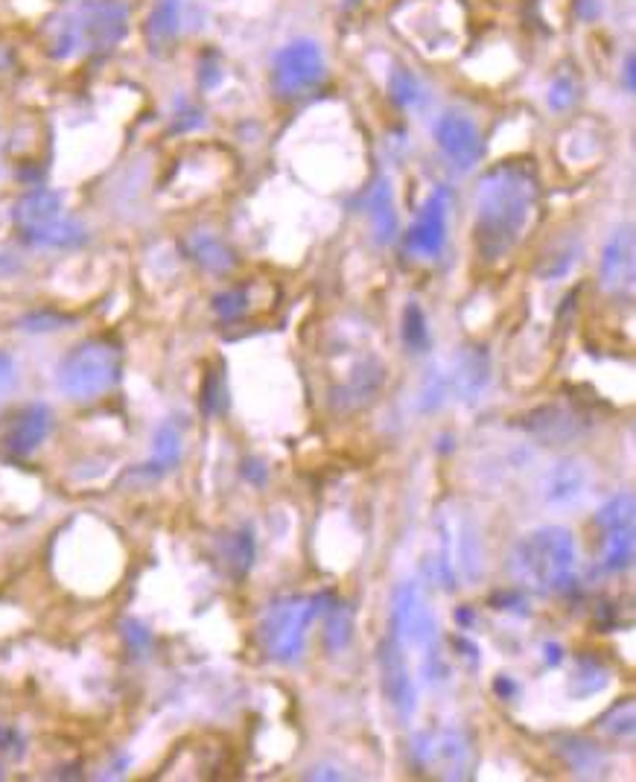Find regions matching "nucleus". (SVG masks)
I'll use <instances>...</instances> for the list:
<instances>
[{
  "instance_id": "ea45409f",
  "label": "nucleus",
  "mask_w": 636,
  "mask_h": 782,
  "mask_svg": "<svg viewBox=\"0 0 636 782\" xmlns=\"http://www.w3.org/2000/svg\"><path fill=\"white\" fill-rule=\"evenodd\" d=\"M307 780H342V774L330 765H316L307 771Z\"/></svg>"
},
{
  "instance_id": "c756f323",
  "label": "nucleus",
  "mask_w": 636,
  "mask_h": 782,
  "mask_svg": "<svg viewBox=\"0 0 636 782\" xmlns=\"http://www.w3.org/2000/svg\"><path fill=\"white\" fill-rule=\"evenodd\" d=\"M245 310H248V293L245 289H229V293H220L213 298V313L222 321H237Z\"/></svg>"
},
{
  "instance_id": "9b49d317",
  "label": "nucleus",
  "mask_w": 636,
  "mask_h": 782,
  "mask_svg": "<svg viewBox=\"0 0 636 782\" xmlns=\"http://www.w3.org/2000/svg\"><path fill=\"white\" fill-rule=\"evenodd\" d=\"M380 686H383L385 698L398 709L400 718H412L415 712V684L409 675L406 648L398 643V636L389 634L380 643Z\"/></svg>"
},
{
  "instance_id": "37998d69",
  "label": "nucleus",
  "mask_w": 636,
  "mask_h": 782,
  "mask_svg": "<svg viewBox=\"0 0 636 782\" xmlns=\"http://www.w3.org/2000/svg\"><path fill=\"white\" fill-rule=\"evenodd\" d=\"M625 88L634 91V56H628V62H625Z\"/></svg>"
},
{
  "instance_id": "ddd939ff",
  "label": "nucleus",
  "mask_w": 636,
  "mask_h": 782,
  "mask_svg": "<svg viewBox=\"0 0 636 782\" xmlns=\"http://www.w3.org/2000/svg\"><path fill=\"white\" fill-rule=\"evenodd\" d=\"M602 286L607 293H630L634 289V234L630 225L613 231L602 254Z\"/></svg>"
},
{
  "instance_id": "f704fd0d",
  "label": "nucleus",
  "mask_w": 636,
  "mask_h": 782,
  "mask_svg": "<svg viewBox=\"0 0 636 782\" xmlns=\"http://www.w3.org/2000/svg\"><path fill=\"white\" fill-rule=\"evenodd\" d=\"M572 266H575V257L570 254V249H563V252H558L555 257H549V261L543 263V270H540V275L552 281V277L566 275V272H570Z\"/></svg>"
},
{
  "instance_id": "9d476101",
  "label": "nucleus",
  "mask_w": 636,
  "mask_h": 782,
  "mask_svg": "<svg viewBox=\"0 0 636 782\" xmlns=\"http://www.w3.org/2000/svg\"><path fill=\"white\" fill-rule=\"evenodd\" d=\"M447 213L449 190L435 188L426 199L424 211L417 213V220L406 231V240H403L406 252L415 257H438L447 245Z\"/></svg>"
},
{
  "instance_id": "7c9ffc66",
  "label": "nucleus",
  "mask_w": 636,
  "mask_h": 782,
  "mask_svg": "<svg viewBox=\"0 0 636 782\" xmlns=\"http://www.w3.org/2000/svg\"><path fill=\"white\" fill-rule=\"evenodd\" d=\"M602 730L604 733L616 736V739L634 736V701L628 698L622 707H613L611 712L602 718Z\"/></svg>"
},
{
  "instance_id": "dca6fc26",
  "label": "nucleus",
  "mask_w": 636,
  "mask_h": 782,
  "mask_svg": "<svg viewBox=\"0 0 636 782\" xmlns=\"http://www.w3.org/2000/svg\"><path fill=\"white\" fill-rule=\"evenodd\" d=\"M522 426L547 441H570L575 438V435H581L587 424H584V418H581L579 412H572V409L543 406L534 409V412L522 421Z\"/></svg>"
},
{
  "instance_id": "58836bf2",
  "label": "nucleus",
  "mask_w": 636,
  "mask_h": 782,
  "mask_svg": "<svg viewBox=\"0 0 636 782\" xmlns=\"http://www.w3.org/2000/svg\"><path fill=\"white\" fill-rule=\"evenodd\" d=\"M65 318L59 316H30L24 321L26 330H56V325H62Z\"/></svg>"
},
{
  "instance_id": "1a4fd4ad",
  "label": "nucleus",
  "mask_w": 636,
  "mask_h": 782,
  "mask_svg": "<svg viewBox=\"0 0 636 782\" xmlns=\"http://www.w3.org/2000/svg\"><path fill=\"white\" fill-rule=\"evenodd\" d=\"M435 144H438L441 156L447 158V163L456 172H470L481 158V131L470 117L449 115L435 120Z\"/></svg>"
},
{
  "instance_id": "423d86ee",
  "label": "nucleus",
  "mask_w": 636,
  "mask_h": 782,
  "mask_svg": "<svg viewBox=\"0 0 636 782\" xmlns=\"http://www.w3.org/2000/svg\"><path fill=\"white\" fill-rule=\"evenodd\" d=\"M318 616L316 595H284L269 604L261 622L263 652L275 663H295L304 654L310 622Z\"/></svg>"
},
{
  "instance_id": "2f4dec72",
  "label": "nucleus",
  "mask_w": 636,
  "mask_h": 782,
  "mask_svg": "<svg viewBox=\"0 0 636 782\" xmlns=\"http://www.w3.org/2000/svg\"><path fill=\"white\" fill-rule=\"evenodd\" d=\"M575 91H579L575 80L570 74H561L552 82V88H549V106L555 108V112H566L575 103Z\"/></svg>"
},
{
  "instance_id": "412c9836",
  "label": "nucleus",
  "mask_w": 636,
  "mask_h": 782,
  "mask_svg": "<svg viewBox=\"0 0 636 782\" xmlns=\"http://www.w3.org/2000/svg\"><path fill=\"white\" fill-rule=\"evenodd\" d=\"M555 750L563 757V762L581 776H593L607 768V759H604L602 748L590 742V739H584V736H563Z\"/></svg>"
},
{
  "instance_id": "39448f33",
  "label": "nucleus",
  "mask_w": 636,
  "mask_h": 782,
  "mask_svg": "<svg viewBox=\"0 0 636 782\" xmlns=\"http://www.w3.org/2000/svg\"><path fill=\"white\" fill-rule=\"evenodd\" d=\"M123 353L108 339H85L59 362V389L74 400H97L120 383Z\"/></svg>"
},
{
  "instance_id": "f3484780",
  "label": "nucleus",
  "mask_w": 636,
  "mask_h": 782,
  "mask_svg": "<svg viewBox=\"0 0 636 782\" xmlns=\"http://www.w3.org/2000/svg\"><path fill=\"white\" fill-rule=\"evenodd\" d=\"M488 357L481 351H465L458 357L453 374H449V389L456 391L462 400H476L481 389L488 385Z\"/></svg>"
},
{
  "instance_id": "a878e982",
  "label": "nucleus",
  "mask_w": 636,
  "mask_h": 782,
  "mask_svg": "<svg viewBox=\"0 0 636 782\" xmlns=\"http://www.w3.org/2000/svg\"><path fill=\"white\" fill-rule=\"evenodd\" d=\"M389 91H392L394 103L403 108H415L426 99L424 85H421L417 76L412 74V71H406V67H394L392 80H389Z\"/></svg>"
},
{
  "instance_id": "473e14b6",
  "label": "nucleus",
  "mask_w": 636,
  "mask_h": 782,
  "mask_svg": "<svg viewBox=\"0 0 636 782\" xmlns=\"http://www.w3.org/2000/svg\"><path fill=\"white\" fill-rule=\"evenodd\" d=\"M225 409V389H222V377L211 374L204 383V412L208 415H220Z\"/></svg>"
},
{
  "instance_id": "20e7f679",
  "label": "nucleus",
  "mask_w": 636,
  "mask_h": 782,
  "mask_svg": "<svg viewBox=\"0 0 636 782\" xmlns=\"http://www.w3.org/2000/svg\"><path fill=\"white\" fill-rule=\"evenodd\" d=\"M392 634L403 648H417L421 652V675L426 684H438L447 675V663L441 657L438 645V625L426 604L424 593L415 581L398 586L392 607Z\"/></svg>"
},
{
  "instance_id": "cd10ccee",
  "label": "nucleus",
  "mask_w": 636,
  "mask_h": 782,
  "mask_svg": "<svg viewBox=\"0 0 636 782\" xmlns=\"http://www.w3.org/2000/svg\"><path fill=\"white\" fill-rule=\"evenodd\" d=\"M403 342L412 353H424L430 348V327H426L424 310L415 302L403 313Z\"/></svg>"
},
{
  "instance_id": "b1692460",
  "label": "nucleus",
  "mask_w": 636,
  "mask_h": 782,
  "mask_svg": "<svg viewBox=\"0 0 636 782\" xmlns=\"http://www.w3.org/2000/svg\"><path fill=\"white\" fill-rule=\"evenodd\" d=\"M24 240L33 245H47V249H76V245L88 240V234H85L80 222L71 220V216H62V220L50 222L44 229L26 234Z\"/></svg>"
},
{
  "instance_id": "72a5a7b5",
  "label": "nucleus",
  "mask_w": 636,
  "mask_h": 782,
  "mask_svg": "<svg viewBox=\"0 0 636 782\" xmlns=\"http://www.w3.org/2000/svg\"><path fill=\"white\" fill-rule=\"evenodd\" d=\"M231 558H234V563H237L240 572H245L248 567H252V561H254L252 531H240L237 538H234V552H231Z\"/></svg>"
},
{
  "instance_id": "a211bd4d",
  "label": "nucleus",
  "mask_w": 636,
  "mask_h": 782,
  "mask_svg": "<svg viewBox=\"0 0 636 782\" xmlns=\"http://www.w3.org/2000/svg\"><path fill=\"white\" fill-rule=\"evenodd\" d=\"M368 216H371V229H374L377 243H394L398 240V231H400V220H398V211H394V199H392V188H389V181H377L374 190H371V196H368Z\"/></svg>"
},
{
  "instance_id": "393cba45",
  "label": "nucleus",
  "mask_w": 636,
  "mask_h": 782,
  "mask_svg": "<svg viewBox=\"0 0 636 782\" xmlns=\"http://www.w3.org/2000/svg\"><path fill=\"white\" fill-rule=\"evenodd\" d=\"M181 458V435L176 426H161L156 435V447H152V462L147 465L149 473H167L179 465Z\"/></svg>"
},
{
  "instance_id": "c9c22d12",
  "label": "nucleus",
  "mask_w": 636,
  "mask_h": 782,
  "mask_svg": "<svg viewBox=\"0 0 636 782\" xmlns=\"http://www.w3.org/2000/svg\"><path fill=\"white\" fill-rule=\"evenodd\" d=\"M12 389H15V362L7 351H0V403L9 398Z\"/></svg>"
},
{
  "instance_id": "7ed1b4c3",
  "label": "nucleus",
  "mask_w": 636,
  "mask_h": 782,
  "mask_svg": "<svg viewBox=\"0 0 636 782\" xmlns=\"http://www.w3.org/2000/svg\"><path fill=\"white\" fill-rule=\"evenodd\" d=\"M129 33V7L123 0H82L65 18H59L50 56L74 59L82 53H108Z\"/></svg>"
},
{
  "instance_id": "5701e85b",
  "label": "nucleus",
  "mask_w": 636,
  "mask_h": 782,
  "mask_svg": "<svg viewBox=\"0 0 636 782\" xmlns=\"http://www.w3.org/2000/svg\"><path fill=\"white\" fill-rule=\"evenodd\" d=\"M607 680H611V672L598 657H593V654L575 657V672L570 677V693L575 698H590V695L602 693Z\"/></svg>"
},
{
  "instance_id": "4468645a",
  "label": "nucleus",
  "mask_w": 636,
  "mask_h": 782,
  "mask_svg": "<svg viewBox=\"0 0 636 782\" xmlns=\"http://www.w3.org/2000/svg\"><path fill=\"white\" fill-rule=\"evenodd\" d=\"M62 216H65V211H62V196L47 188L24 193L15 202V211H12V220H15L21 236L33 234V231L44 229L50 222L62 220Z\"/></svg>"
},
{
  "instance_id": "6e6552de",
  "label": "nucleus",
  "mask_w": 636,
  "mask_h": 782,
  "mask_svg": "<svg viewBox=\"0 0 636 782\" xmlns=\"http://www.w3.org/2000/svg\"><path fill=\"white\" fill-rule=\"evenodd\" d=\"M415 757L417 765L433 771L435 776L444 780H465L474 762V748L462 730H435V733H424L415 739Z\"/></svg>"
},
{
  "instance_id": "f03ea898",
  "label": "nucleus",
  "mask_w": 636,
  "mask_h": 782,
  "mask_svg": "<svg viewBox=\"0 0 636 782\" xmlns=\"http://www.w3.org/2000/svg\"><path fill=\"white\" fill-rule=\"evenodd\" d=\"M515 572L526 586L540 595H563L575 586L579 549L570 529L543 526L529 531L515 547Z\"/></svg>"
},
{
  "instance_id": "4c0bfd02",
  "label": "nucleus",
  "mask_w": 636,
  "mask_h": 782,
  "mask_svg": "<svg viewBox=\"0 0 636 782\" xmlns=\"http://www.w3.org/2000/svg\"><path fill=\"white\" fill-rule=\"evenodd\" d=\"M494 693H497L499 698H506V701H515L517 693H520V686H517L508 675H499L497 680H494Z\"/></svg>"
},
{
  "instance_id": "f257e3e1",
  "label": "nucleus",
  "mask_w": 636,
  "mask_h": 782,
  "mask_svg": "<svg viewBox=\"0 0 636 782\" xmlns=\"http://www.w3.org/2000/svg\"><path fill=\"white\" fill-rule=\"evenodd\" d=\"M540 188L526 161H508L479 179L474 204V245L481 261H502L529 229Z\"/></svg>"
},
{
  "instance_id": "4be33fe9",
  "label": "nucleus",
  "mask_w": 636,
  "mask_h": 782,
  "mask_svg": "<svg viewBox=\"0 0 636 782\" xmlns=\"http://www.w3.org/2000/svg\"><path fill=\"white\" fill-rule=\"evenodd\" d=\"M188 252L190 257L202 266V270L213 272V275H225V272L234 270V252H231L229 245L222 243L220 236L213 234H204V231H199V234H190L188 240Z\"/></svg>"
},
{
  "instance_id": "f8f14e48",
  "label": "nucleus",
  "mask_w": 636,
  "mask_h": 782,
  "mask_svg": "<svg viewBox=\"0 0 636 782\" xmlns=\"http://www.w3.org/2000/svg\"><path fill=\"white\" fill-rule=\"evenodd\" d=\"M50 430H53V412H50L47 403H26L9 421L7 432H3V444L15 456H30L44 444Z\"/></svg>"
},
{
  "instance_id": "e433bc0d",
  "label": "nucleus",
  "mask_w": 636,
  "mask_h": 782,
  "mask_svg": "<svg viewBox=\"0 0 636 782\" xmlns=\"http://www.w3.org/2000/svg\"><path fill=\"white\" fill-rule=\"evenodd\" d=\"M490 602L497 604V611H515V613H526V599H522L520 590H502V593L490 595Z\"/></svg>"
},
{
  "instance_id": "aec40b11",
  "label": "nucleus",
  "mask_w": 636,
  "mask_h": 782,
  "mask_svg": "<svg viewBox=\"0 0 636 782\" xmlns=\"http://www.w3.org/2000/svg\"><path fill=\"white\" fill-rule=\"evenodd\" d=\"M584 485H587V473L579 462H561L555 465V471L549 473L547 482V499L555 503V506H570V503H579L581 494H584Z\"/></svg>"
},
{
  "instance_id": "0eeeda50",
  "label": "nucleus",
  "mask_w": 636,
  "mask_h": 782,
  "mask_svg": "<svg viewBox=\"0 0 636 782\" xmlns=\"http://www.w3.org/2000/svg\"><path fill=\"white\" fill-rule=\"evenodd\" d=\"M327 65L325 53L316 41L295 39L286 47L278 50V56L272 62V91L284 103L310 97L312 91L325 82Z\"/></svg>"
},
{
  "instance_id": "6ab92c4d",
  "label": "nucleus",
  "mask_w": 636,
  "mask_h": 782,
  "mask_svg": "<svg viewBox=\"0 0 636 782\" xmlns=\"http://www.w3.org/2000/svg\"><path fill=\"white\" fill-rule=\"evenodd\" d=\"M598 567L604 572H625L634 567V522L630 526H613L602 529V558Z\"/></svg>"
},
{
  "instance_id": "c85d7f7f",
  "label": "nucleus",
  "mask_w": 636,
  "mask_h": 782,
  "mask_svg": "<svg viewBox=\"0 0 636 782\" xmlns=\"http://www.w3.org/2000/svg\"><path fill=\"white\" fill-rule=\"evenodd\" d=\"M634 494H619V497H613L607 506L598 508V514L593 517V522H596V529H613V526H630L634 522Z\"/></svg>"
},
{
  "instance_id": "bb28decb",
  "label": "nucleus",
  "mask_w": 636,
  "mask_h": 782,
  "mask_svg": "<svg viewBox=\"0 0 636 782\" xmlns=\"http://www.w3.org/2000/svg\"><path fill=\"white\" fill-rule=\"evenodd\" d=\"M330 607H333V613H330V622H327V648H330V652H342L353 636V607L336 602L330 604Z\"/></svg>"
},
{
  "instance_id": "a19ab883",
  "label": "nucleus",
  "mask_w": 636,
  "mask_h": 782,
  "mask_svg": "<svg viewBox=\"0 0 636 782\" xmlns=\"http://www.w3.org/2000/svg\"><path fill=\"white\" fill-rule=\"evenodd\" d=\"M575 9H579L581 18H584V21H593V18L598 15V3H596V0H579V3H575Z\"/></svg>"
},
{
  "instance_id": "2eb2a0df",
  "label": "nucleus",
  "mask_w": 636,
  "mask_h": 782,
  "mask_svg": "<svg viewBox=\"0 0 636 782\" xmlns=\"http://www.w3.org/2000/svg\"><path fill=\"white\" fill-rule=\"evenodd\" d=\"M181 33V0H158L152 12L147 18V27H144V35H147V47L156 53V56H163L176 47Z\"/></svg>"
},
{
  "instance_id": "79ce46f5",
  "label": "nucleus",
  "mask_w": 636,
  "mask_h": 782,
  "mask_svg": "<svg viewBox=\"0 0 636 782\" xmlns=\"http://www.w3.org/2000/svg\"><path fill=\"white\" fill-rule=\"evenodd\" d=\"M543 654H549V666H558L563 661V648L558 643L543 645Z\"/></svg>"
}]
</instances>
